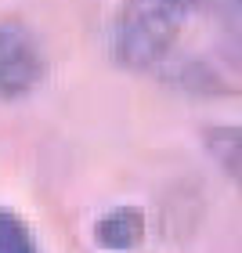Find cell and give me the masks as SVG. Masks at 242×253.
Listing matches in <instances>:
<instances>
[{
	"label": "cell",
	"mask_w": 242,
	"mask_h": 253,
	"mask_svg": "<svg viewBox=\"0 0 242 253\" xmlns=\"http://www.w3.org/2000/svg\"><path fill=\"white\" fill-rule=\"evenodd\" d=\"M199 0H120L112 18V58L123 69H156L177 47Z\"/></svg>",
	"instance_id": "6da1fadb"
},
{
	"label": "cell",
	"mask_w": 242,
	"mask_h": 253,
	"mask_svg": "<svg viewBox=\"0 0 242 253\" xmlns=\"http://www.w3.org/2000/svg\"><path fill=\"white\" fill-rule=\"evenodd\" d=\"M43 76H47V58L26 22H0V98L4 101H18L33 94Z\"/></svg>",
	"instance_id": "7a4b0ae2"
},
{
	"label": "cell",
	"mask_w": 242,
	"mask_h": 253,
	"mask_svg": "<svg viewBox=\"0 0 242 253\" xmlns=\"http://www.w3.org/2000/svg\"><path fill=\"white\" fill-rule=\"evenodd\" d=\"M145 232H148V224H145L141 206H112L94 221V243L112 253L137 250L145 243Z\"/></svg>",
	"instance_id": "3957f363"
},
{
	"label": "cell",
	"mask_w": 242,
	"mask_h": 253,
	"mask_svg": "<svg viewBox=\"0 0 242 253\" xmlns=\"http://www.w3.org/2000/svg\"><path fill=\"white\" fill-rule=\"evenodd\" d=\"M202 141L210 148V156L217 159V167L242 188V123L210 126V130L202 134Z\"/></svg>",
	"instance_id": "277c9868"
},
{
	"label": "cell",
	"mask_w": 242,
	"mask_h": 253,
	"mask_svg": "<svg viewBox=\"0 0 242 253\" xmlns=\"http://www.w3.org/2000/svg\"><path fill=\"white\" fill-rule=\"evenodd\" d=\"M0 253H40L29 224L11 210H0Z\"/></svg>",
	"instance_id": "5b68a950"
},
{
	"label": "cell",
	"mask_w": 242,
	"mask_h": 253,
	"mask_svg": "<svg viewBox=\"0 0 242 253\" xmlns=\"http://www.w3.org/2000/svg\"><path fill=\"white\" fill-rule=\"evenodd\" d=\"M239 4H242V0H239Z\"/></svg>",
	"instance_id": "8992f818"
}]
</instances>
